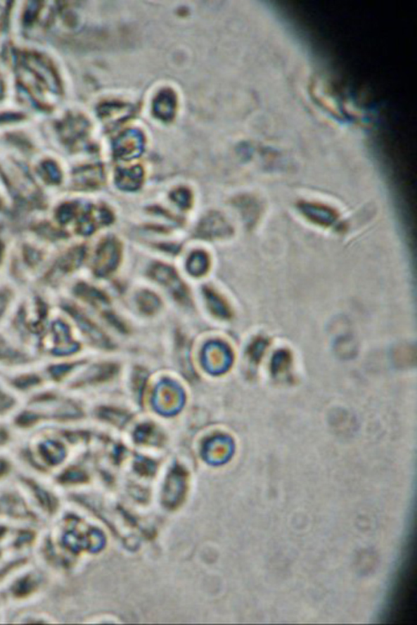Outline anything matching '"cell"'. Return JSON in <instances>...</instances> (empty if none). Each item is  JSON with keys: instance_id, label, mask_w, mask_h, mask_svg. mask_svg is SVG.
<instances>
[{"instance_id": "obj_1", "label": "cell", "mask_w": 417, "mask_h": 625, "mask_svg": "<svg viewBox=\"0 0 417 625\" xmlns=\"http://www.w3.org/2000/svg\"><path fill=\"white\" fill-rule=\"evenodd\" d=\"M122 258V245L115 238L101 243L96 251L94 270L96 276L106 277L117 270Z\"/></svg>"}, {"instance_id": "obj_2", "label": "cell", "mask_w": 417, "mask_h": 625, "mask_svg": "<svg viewBox=\"0 0 417 625\" xmlns=\"http://www.w3.org/2000/svg\"><path fill=\"white\" fill-rule=\"evenodd\" d=\"M195 233L200 239L217 240L229 238L233 234V229L224 215L210 212L200 220Z\"/></svg>"}, {"instance_id": "obj_3", "label": "cell", "mask_w": 417, "mask_h": 625, "mask_svg": "<svg viewBox=\"0 0 417 625\" xmlns=\"http://www.w3.org/2000/svg\"><path fill=\"white\" fill-rule=\"evenodd\" d=\"M145 142V136L141 131L130 129L115 139L113 153L117 157L129 161L141 156Z\"/></svg>"}, {"instance_id": "obj_4", "label": "cell", "mask_w": 417, "mask_h": 625, "mask_svg": "<svg viewBox=\"0 0 417 625\" xmlns=\"http://www.w3.org/2000/svg\"><path fill=\"white\" fill-rule=\"evenodd\" d=\"M148 273L153 281L167 288L180 301H186L188 299L186 286L173 267L162 263H155L149 269Z\"/></svg>"}, {"instance_id": "obj_5", "label": "cell", "mask_w": 417, "mask_h": 625, "mask_svg": "<svg viewBox=\"0 0 417 625\" xmlns=\"http://www.w3.org/2000/svg\"><path fill=\"white\" fill-rule=\"evenodd\" d=\"M298 209L306 218L314 224L323 226H331L337 223L338 215L337 212L318 204L300 203Z\"/></svg>"}, {"instance_id": "obj_6", "label": "cell", "mask_w": 417, "mask_h": 625, "mask_svg": "<svg viewBox=\"0 0 417 625\" xmlns=\"http://www.w3.org/2000/svg\"><path fill=\"white\" fill-rule=\"evenodd\" d=\"M177 97L171 89H164L158 93L153 103V115L164 122L172 121L176 115Z\"/></svg>"}, {"instance_id": "obj_7", "label": "cell", "mask_w": 417, "mask_h": 625, "mask_svg": "<svg viewBox=\"0 0 417 625\" xmlns=\"http://www.w3.org/2000/svg\"><path fill=\"white\" fill-rule=\"evenodd\" d=\"M113 220V216L110 210L105 207H95L91 209L84 217L81 221L80 230L82 233L91 234L100 226L109 225Z\"/></svg>"}, {"instance_id": "obj_8", "label": "cell", "mask_w": 417, "mask_h": 625, "mask_svg": "<svg viewBox=\"0 0 417 625\" xmlns=\"http://www.w3.org/2000/svg\"><path fill=\"white\" fill-rule=\"evenodd\" d=\"M143 169L141 165L118 169L115 182L118 188L127 192H133L141 187L143 181Z\"/></svg>"}, {"instance_id": "obj_9", "label": "cell", "mask_w": 417, "mask_h": 625, "mask_svg": "<svg viewBox=\"0 0 417 625\" xmlns=\"http://www.w3.org/2000/svg\"><path fill=\"white\" fill-rule=\"evenodd\" d=\"M134 108L131 105H123L118 103H107L100 108V116L106 124L115 125V124L126 120L133 115Z\"/></svg>"}, {"instance_id": "obj_10", "label": "cell", "mask_w": 417, "mask_h": 625, "mask_svg": "<svg viewBox=\"0 0 417 625\" xmlns=\"http://www.w3.org/2000/svg\"><path fill=\"white\" fill-rule=\"evenodd\" d=\"M210 266V257L207 252L195 251L189 256L187 261V271L194 277H202L209 271Z\"/></svg>"}, {"instance_id": "obj_11", "label": "cell", "mask_w": 417, "mask_h": 625, "mask_svg": "<svg viewBox=\"0 0 417 625\" xmlns=\"http://www.w3.org/2000/svg\"><path fill=\"white\" fill-rule=\"evenodd\" d=\"M204 291L211 311L219 317L229 318L230 316L229 308L226 306L224 299L213 289L205 288Z\"/></svg>"}, {"instance_id": "obj_12", "label": "cell", "mask_w": 417, "mask_h": 625, "mask_svg": "<svg viewBox=\"0 0 417 625\" xmlns=\"http://www.w3.org/2000/svg\"><path fill=\"white\" fill-rule=\"evenodd\" d=\"M81 176L82 177L80 183L89 188L99 187L104 181V172L101 167L87 168L82 172Z\"/></svg>"}, {"instance_id": "obj_13", "label": "cell", "mask_w": 417, "mask_h": 625, "mask_svg": "<svg viewBox=\"0 0 417 625\" xmlns=\"http://www.w3.org/2000/svg\"><path fill=\"white\" fill-rule=\"evenodd\" d=\"M171 199L181 210H185L192 207L193 195L187 188H181L174 190L171 194Z\"/></svg>"}, {"instance_id": "obj_14", "label": "cell", "mask_w": 417, "mask_h": 625, "mask_svg": "<svg viewBox=\"0 0 417 625\" xmlns=\"http://www.w3.org/2000/svg\"><path fill=\"white\" fill-rule=\"evenodd\" d=\"M137 301L141 309L147 313L155 311L159 307L158 298L150 292L143 291L139 294Z\"/></svg>"}, {"instance_id": "obj_15", "label": "cell", "mask_w": 417, "mask_h": 625, "mask_svg": "<svg viewBox=\"0 0 417 625\" xmlns=\"http://www.w3.org/2000/svg\"><path fill=\"white\" fill-rule=\"evenodd\" d=\"M290 363V354L286 351H280L273 358L272 371L275 375L284 373Z\"/></svg>"}, {"instance_id": "obj_16", "label": "cell", "mask_w": 417, "mask_h": 625, "mask_svg": "<svg viewBox=\"0 0 417 625\" xmlns=\"http://www.w3.org/2000/svg\"><path fill=\"white\" fill-rule=\"evenodd\" d=\"M22 356L16 351L10 348V346L5 344L2 340H0V359L6 361H20Z\"/></svg>"}, {"instance_id": "obj_17", "label": "cell", "mask_w": 417, "mask_h": 625, "mask_svg": "<svg viewBox=\"0 0 417 625\" xmlns=\"http://www.w3.org/2000/svg\"><path fill=\"white\" fill-rule=\"evenodd\" d=\"M13 404V401L8 396L0 392V411L9 409Z\"/></svg>"}, {"instance_id": "obj_18", "label": "cell", "mask_w": 417, "mask_h": 625, "mask_svg": "<svg viewBox=\"0 0 417 625\" xmlns=\"http://www.w3.org/2000/svg\"><path fill=\"white\" fill-rule=\"evenodd\" d=\"M8 301L9 295L8 292H5L0 293V315L3 314L5 308L8 306Z\"/></svg>"}, {"instance_id": "obj_19", "label": "cell", "mask_w": 417, "mask_h": 625, "mask_svg": "<svg viewBox=\"0 0 417 625\" xmlns=\"http://www.w3.org/2000/svg\"><path fill=\"white\" fill-rule=\"evenodd\" d=\"M7 465L4 462L0 460V476L6 472Z\"/></svg>"}, {"instance_id": "obj_20", "label": "cell", "mask_w": 417, "mask_h": 625, "mask_svg": "<svg viewBox=\"0 0 417 625\" xmlns=\"http://www.w3.org/2000/svg\"><path fill=\"white\" fill-rule=\"evenodd\" d=\"M6 440V434L2 430H0V442H3Z\"/></svg>"}]
</instances>
